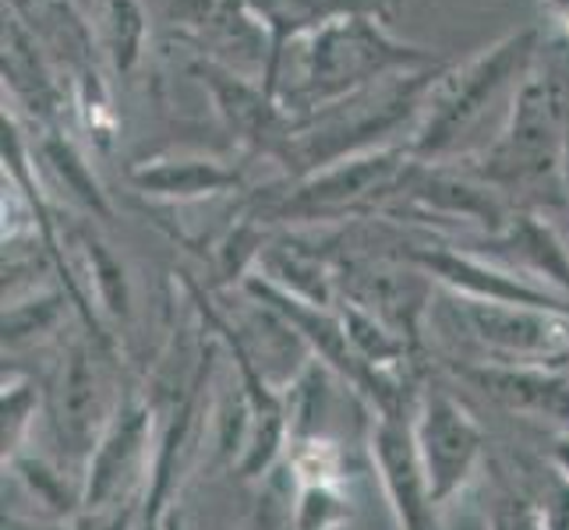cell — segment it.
<instances>
[{
    "label": "cell",
    "instance_id": "obj_11",
    "mask_svg": "<svg viewBox=\"0 0 569 530\" xmlns=\"http://www.w3.org/2000/svg\"><path fill=\"white\" fill-rule=\"evenodd\" d=\"M407 259L418 269H425L431 283L446 287L453 298L470 301H502V304H531L548 311H569V298L552 287H541L520 272L506 269L481 254L453 251L442 244H407Z\"/></svg>",
    "mask_w": 569,
    "mask_h": 530
},
{
    "label": "cell",
    "instance_id": "obj_19",
    "mask_svg": "<svg viewBox=\"0 0 569 530\" xmlns=\"http://www.w3.org/2000/svg\"><path fill=\"white\" fill-rule=\"evenodd\" d=\"M43 163H50V170H53L57 181H61L89 212L110 216V206H107L103 188L96 184L92 170L86 167V160L78 156V149H74L68 139H61V134H47V142H43Z\"/></svg>",
    "mask_w": 569,
    "mask_h": 530
},
{
    "label": "cell",
    "instance_id": "obj_15",
    "mask_svg": "<svg viewBox=\"0 0 569 530\" xmlns=\"http://www.w3.org/2000/svg\"><path fill=\"white\" fill-rule=\"evenodd\" d=\"M499 254V266L520 272L541 287H552L569 298V251L559 244L552 227L541 223L531 212H513L509 220L488 233Z\"/></svg>",
    "mask_w": 569,
    "mask_h": 530
},
{
    "label": "cell",
    "instance_id": "obj_10",
    "mask_svg": "<svg viewBox=\"0 0 569 530\" xmlns=\"http://www.w3.org/2000/svg\"><path fill=\"white\" fill-rule=\"evenodd\" d=\"M418 400V397H415ZM368 457L389 502L397 530H431L436 527V502H431L428 474L415 436V403L376 410L368 436Z\"/></svg>",
    "mask_w": 569,
    "mask_h": 530
},
{
    "label": "cell",
    "instance_id": "obj_20",
    "mask_svg": "<svg viewBox=\"0 0 569 530\" xmlns=\"http://www.w3.org/2000/svg\"><path fill=\"white\" fill-rule=\"evenodd\" d=\"M39 418V389L29 379H4V463L26 453V439Z\"/></svg>",
    "mask_w": 569,
    "mask_h": 530
},
{
    "label": "cell",
    "instance_id": "obj_23",
    "mask_svg": "<svg viewBox=\"0 0 569 530\" xmlns=\"http://www.w3.org/2000/svg\"><path fill=\"white\" fill-rule=\"evenodd\" d=\"M538 509H541L545 530H569V481L556 478V484L545 492Z\"/></svg>",
    "mask_w": 569,
    "mask_h": 530
},
{
    "label": "cell",
    "instance_id": "obj_2",
    "mask_svg": "<svg viewBox=\"0 0 569 530\" xmlns=\"http://www.w3.org/2000/svg\"><path fill=\"white\" fill-rule=\"evenodd\" d=\"M562 163H569V71L562 61H548L541 71H527L502 134L475 170L506 194L538 191Z\"/></svg>",
    "mask_w": 569,
    "mask_h": 530
},
{
    "label": "cell",
    "instance_id": "obj_18",
    "mask_svg": "<svg viewBox=\"0 0 569 530\" xmlns=\"http://www.w3.org/2000/svg\"><path fill=\"white\" fill-rule=\"evenodd\" d=\"M78 248H82V259L89 269V283L96 290V301L107 311V316L128 319L131 311V290H128V272L124 266L113 259V254L92 238V233H78Z\"/></svg>",
    "mask_w": 569,
    "mask_h": 530
},
{
    "label": "cell",
    "instance_id": "obj_4",
    "mask_svg": "<svg viewBox=\"0 0 569 530\" xmlns=\"http://www.w3.org/2000/svg\"><path fill=\"white\" fill-rule=\"evenodd\" d=\"M538 57V29H523L506 36L502 43L492 50H485L475 61H467L463 68L442 71L439 82L431 86L425 100V121L415 134L418 160H431L442 156L453 146L460 134L478 121V113L488 107V100L509 82V78L527 74Z\"/></svg>",
    "mask_w": 569,
    "mask_h": 530
},
{
    "label": "cell",
    "instance_id": "obj_17",
    "mask_svg": "<svg viewBox=\"0 0 569 530\" xmlns=\"http://www.w3.org/2000/svg\"><path fill=\"white\" fill-rule=\"evenodd\" d=\"M350 517H355V502L347 496L343 478L298 481L290 530H340Z\"/></svg>",
    "mask_w": 569,
    "mask_h": 530
},
{
    "label": "cell",
    "instance_id": "obj_7",
    "mask_svg": "<svg viewBox=\"0 0 569 530\" xmlns=\"http://www.w3.org/2000/svg\"><path fill=\"white\" fill-rule=\"evenodd\" d=\"M415 436L428 474L431 502L442 509L475 481L485 460V431L453 392L428 386L415 400Z\"/></svg>",
    "mask_w": 569,
    "mask_h": 530
},
{
    "label": "cell",
    "instance_id": "obj_12",
    "mask_svg": "<svg viewBox=\"0 0 569 530\" xmlns=\"http://www.w3.org/2000/svg\"><path fill=\"white\" fill-rule=\"evenodd\" d=\"M199 74L209 86L216 110H220L227 128L244 146L277 156V160H287L293 117L287 113L280 96H272L266 86H251L241 74H230V68H220L216 61H202Z\"/></svg>",
    "mask_w": 569,
    "mask_h": 530
},
{
    "label": "cell",
    "instance_id": "obj_5",
    "mask_svg": "<svg viewBox=\"0 0 569 530\" xmlns=\"http://www.w3.org/2000/svg\"><path fill=\"white\" fill-rule=\"evenodd\" d=\"M156 410L142 397H121V407L113 410L107 431L96 442L92 457L86 460V506L89 509H113L149 499L152 463H156Z\"/></svg>",
    "mask_w": 569,
    "mask_h": 530
},
{
    "label": "cell",
    "instance_id": "obj_8",
    "mask_svg": "<svg viewBox=\"0 0 569 530\" xmlns=\"http://www.w3.org/2000/svg\"><path fill=\"white\" fill-rule=\"evenodd\" d=\"M463 326L488 358L502 364H569V311H548L531 304L470 301L457 298Z\"/></svg>",
    "mask_w": 569,
    "mask_h": 530
},
{
    "label": "cell",
    "instance_id": "obj_24",
    "mask_svg": "<svg viewBox=\"0 0 569 530\" xmlns=\"http://www.w3.org/2000/svg\"><path fill=\"white\" fill-rule=\"evenodd\" d=\"M548 460H552L556 478L569 481V428L562 431V436H556L552 449H548Z\"/></svg>",
    "mask_w": 569,
    "mask_h": 530
},
{
    "label": "cell",
    "instance_id": "obj_13",
    "mask_svg": "<svg viewBox=\"0 0 569 530\" xmlns=\"http://www.w3.org/2000/svg\"><path fill=\"white\" fill-rule=\"evenodd\" d=\"M457 376L481 389L488 400H496L509 414L552 421L569 428V376L566 368L545 364H457Z\"/></svg>",
    "mask_w": 569,
    "mask_h": 530
},
{
    "label": "cell",
    "instance_id": "obj_1",
    "mask_svg": "<svg viewBox=\"0 0 569 530\" xmlns=\"http://www.w3.org/2000/svg\"><path fill=\"white\" fill-rule=\"evenodd\" d=\"M439 64L442 61L436 53L392 39L379 18H347V22L308 36L301 82L298 89H290L283 107L298 121V117H308L322 107L347 100V96L371 89L376 82H386L392 74L425 71Z\"/></svg>",
    "mask_w": 569,
    "mask_h": 530
},
{
    "label": "cell",
    "instance_id": "obj_14",
    "mask_svg": "<svg viewBox=\"0 0 569 530\" xmlns=\"http://www.w3.org/2000/svg\"><path fill=\"white\" fill-rule=\"evenodd\" d=\"M251 14L259 18L262 29L272 32L269 39V64H266V89L277 96V68L283 47L293 43L301 36H316L337 22H347V18H389L397 0H248Z\"/></svg>",
    "mask_w": 569,
    "mask_h": 530
},
{
    "label": "cell",
    "instance_id": "obj_25",
    "mask_svg": "<svg viewBox=\"0 0 569 530\" xmlns=\"http://www.w3.org/2000/svg\"><path fill=\"white\" fill-rule=\"evenodd\" d=\"M160 530H181V517L178 513H167L163 523H160Z\"/></svg>",
    "mask_w": 569,
    "mask_h": 530
},
{
    "label": "cell",
    "instance_id": "obj_22",
    "mask_svg": "<svg viewBox=\"0 0 569 530\" xmlns=\"http://www.w3.org/2000/svg\"><path fill=\"white\" fill-rule=\"evenodd\" d=\"M488 530H545L541 509L531 499H499Z\"/></svg>",
    "mask_w": 569,
    "mask_h": 530
},
{
    "label": "cell",
    "instance_id": "obj_21",
    "mask_svg": "<svg viewBox=\"0 0 569 530\" xmlns=\"http://www.w3.org/2000/svg\"><path fill=\"white\" fill-rule=\"evenodd\" d=\"M107 22H110V53H113V68L128 74L139 64L142 53V36H146V18L139 0H110L107 8Z\"/></svg>",
    "mask_w": 569,
    "mask_h": 530
},
{
    "label": "cell",
    "instance_id": "obj_16",
    "mask_svg": "<svg viewBox=\"0 0 569 530\" xmlns=\"http://www.w3.org/2000/svg\"><path fill=\"white\" fill-rule=\"evenodd\" d=\"M131 184L149 199L160 202H199L209 194H220L241 184V173L220 160H199V156H181V160H146L131 173Z\"/></svg>",
    "mask_w": 569,
    "mask_h": 530
},
{
    "label": "cell",
    "instance_id": "obj_9",
    "mask_svg": "<svg viewBox=\"0 0 569 530\" xmlns=\"http://www.w3.org/2000/svg\"><path fill=\"white\" fill-rule=\"evenodd\" d=\"M340 301L365 308L368 316L386 322L397 337H403L418 350L421 322L431 304V277L418 269L407 254H365V259H347L337 266Z\"/></svg>",
    "mask_w": 569,
    "mask_h": 530
},
{
    "label": "cell",
    "instance_id": "obj_3",
    "mask_svg": "<svg viewBox=\"0 0 569 530\" xmlns=\"http://www.w3.org/2000/svg\"><path fill=\"white\" fill-rule=\"evenodd\" d=\"M410 146H379L347 160L329 163L316 173H305L277 199L259 209V220L283 223H322L343 220V216L368 212L397 194L407 170L415 167Z\"/></svg>",
    "mask_w": 569,
    "mask_h": 530
},
{
    "label": "cell",
    "instance_id": "obj_6",
    "mask_svg": "<svg viewBox=\"0 0 569 530\" xmlns=\"http://www.w3.org/2000/svg\"><path fill=\"white\" fill-rule=\"evenodd\" d=\"M74 337L61 361H57L53 371V386H50V421H53V436L61 442V449L68 453L71 463H82L92 457L96 442L107 431L113 410L121 407V397H113L107 371L100 361V350H107V343Z\"/></svg>",
    "mask_w": 569,
    "mask_h": 530
}]
</instances>
